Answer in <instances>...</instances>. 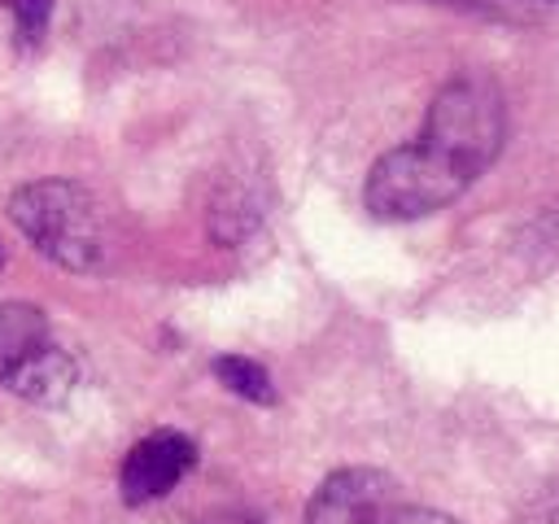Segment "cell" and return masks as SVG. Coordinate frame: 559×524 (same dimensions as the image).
<instances>
[{
    "label": "cell",
    "instance_id": "cell-1",
    "mask_svg": "<svg viewBox=\"0 0 559 524\" xmlns=\"http://www.w3.org/2000/svg\"><path fill=\"white\" fill-rule=\"evenodd\" d=\"M507 105L489 74H454L428 105L411 144L389 148L362 183V205L384 223L437 214L463 196L502 153Z\"/></svg>",
    "mask_w": 559,
    "mask_h": 524
},
{
    "label": "cell",
    "instance_id": "cell-2",
    "mask_svg": "<svg viewBox=\"0 0 559 524\" xmlns=\"http://www.w3.org/2000/svg\"><path fill=\"white\" fill-rule=\"evenodd\" d=\"M13 227L66 271L105 266V218L92 192L74 179H35L9 196Z\"/></svg>",
    "mask_w": 559,
    "mask_h": 524
},
{
    "label": "cell",
    "instance_id": "cell-3",
    "mask_svg": "<svg viewBox=\"0 0 559 524\" xmlns=\"http://www.w3.org/2000/svg\"><path fill=\"white\" fill-rule=\"evenodd\" d=\"M402 485L376 467H341L306 502V524H402Z\"/></svg>",
    "mask_w": 559,
    "mask_h": 524
},
{
    "label": "cell",
    "instance_id": "cell-4",
    "mask_svg": "<svg viewBox=\"0 0 559 524\" xmlns=\"http://www.w3.org/2000/svg\"><path fill=\"white\" fill-rule=\"evenodd\" d=\"M192 463H197V445L183 432H170V428L148 432L122 458V472H118L122 502L127 507H144V502L166 498L192 472Z\"/></svg>",
    "mask_w": 559,
    "mask_h": 524
},
{
    "label": "cell",
    "instance_id": "cell-5",
    "mask_svg": "<svg viewBox=\"0 0 559 524\" xmlns=\"http://www.w3.org/2000/svg\"><path fill=\"white\" fill-rule=\"evenodd\" d=\"M74 358L66 354V349H57V345H39L26 362H17L13 371H9V389L17 393V397H26V402H39V406H57V402H66L70 397V389H74Z\"/></svg>",
    "mask_w": 559,
    "mask_h": 524
},
{
    "label": "cell",
    "instance_id": "cell-6",
    "mask_svg": "<svg viewBox=\"0 0 559 524\" xmlns=\"http://www.w3.org/2000/svg\"><path fill=\"white\" fill-rule=\"evenodd\" d=\"M39 345H48V319L31 301H0V380L17 362H26Z\"/></svg>",
    "mask_w": 559,
    "mask_h": 524
},
{
    "label": "cell",
    "instance_id": "cell-7",
    "mask_svg": "<svg viewBox=\"0 0 559 524\" xmlns=\"http://www.w3.org/2000/svg\"><path fill=\"white\" fill-rule=\"evenodd\" d=\"M214 376H218V384H227V389H231L236 397H245V402H258V406H271V402H275V384H271L266 367L253 362V358L223 354V358H214Z\"/></svg>",
    "mask_w": 559,
    "mask_h": 524
},
{
    "label": "cell",
    "instance_id": "cell-8",
    "mask_svg": "<svg viewBox=\"0 0 559 524\" xmlns=\"http://www.w3.org/2000/svg\"><path fill=\"white\" fill-rule=\"evenodd\" d=\"M0 4L13 13L17 39H22V44H39V35L48 31V13H52V0H0Z\"/></svg>",
    "mask_w": 559,
    "mask_h": 524
},
{
    "label": "cell",
    "instance_id": "cell-9",
    "mask_svg": "<svg viewBox=\"0 0 559 524\" xmlns=\"http://www.w3.org/2000/svg\"><path fill=\"white\" fill-rule=\"evenodd\" d=\"M515 524H559V476L546 480L515 515Z\"/></svg>",
    "mask_w": 559,
    "mask_h": 524
},
{
    "label": "cell",
    "instance_id": "cell-10",
    "mask_svg": "<svg viewBox=\"0 0 559 524\" xmlns=\"http://www.w3.org/2000/svg\"><path fill=\"white\" fill-rule=\"evenodd\" d=\"M402 524H454V520L441 515V511H432V507H406Z\"/></svg>",
    "mask_w": 559,
    "mask_h": 524
}]
</instances>
